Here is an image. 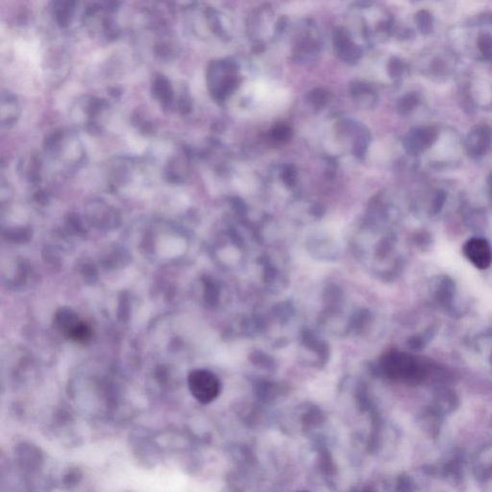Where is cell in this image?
<instances>
[{
	"label": "cell",
	"mask_w": 492,
	"mask_h": 492,
	"mask_svg": "<svg viewBox=\"0 0 492 492\" xmlns=\"http://www.w3.org/2000/svg\"><path fill=\"white\" fill-rule=\"evenodd\" d=\"M417 22L422 33L428 34L432 30V17L428 11H420L417 14Z\"/></svg>",
	"instance_id": "8"
},
{
	"label": "cell",
	"mask_w": 492,
	"mask_h": 492,
	"mask_svg": "<svg viewBox=\"0 0 492 492\" xmlns=\"http://www.w3.org/2000/svg\"><path fill=\"white\" fill-rule=\"evenodd\" d=\"M463 251L466 258L480 269H486L492 264V248L483 239L473 238L469 240L465 244Z\"/></svg>",
	"instance_id": "4"
},
{
	"label": "cell",
	"mask_w": 492,
	"mask_h": 492,
	"mask_svg": "<svg viewBox=\"0 0 492 492\" xmlns=\"http://www.w3.org/2000/svg\"><path fill=\"white\" fill-rule=\"evenodd\" d=\"M489 183H490V187H491V189L492 191V173L490 176V179H489Z\"/></svg>",
	"instance_id": "11"
},
{
	"label": "cell",
	"mask_w": 492,
	"mask_h": 492,
	"mask_svg": "<svg viewBox=\"0 0 492 492\" xmlns=\"http://www.w3.org/2000/svg\"><path fill=\"white\" fill-rule=\"evenodd\" d=\"M444 197H445V195H444V193H443L442 191H439V192L437 193V195H436V197H435V207H436V208L440 207V205L443 203Z\"/></svg>",
	"instance_id": "10"
},
{
	"label": "cell",
	"mask_w": 492,
	"mask_h": 492,
	"mask_svg": "<svg viewBox=\"0 0 492 492\" xmlns=\"http://www.w3.org/2000/svg\"><path fill=\"white\" fill-rule=\"evenodd\" d=\"M437 138V131L434 127L424 128L416 134V147L423 148L431 146Z\"/></svg>",
	"instance_id": "6"
},
{
	"label": "cell",
	"mask_w": 492,
	"mask_h": 492,
	"mask_svg": "<svg viewBox=\"0 0 492 492\" xmlns=\"http://www.w3.org/2000/svg\"><path fill=\"white\" fill-rule=\"evenodd\" d=\"M417 104H418L417 97L416 95H410L406 96L404 98V100L402 101L401 109L404 110L405 112H409V111L413 110Z\"/></svg>",
	"instance_id": "9"
},
{
	"label": "cell",
	"mask_w": 492,
	"mask_h": 492,
	"mask_svg": "<svg viewBox=\"0 0 492 492\" xmlns=\"http://www.w3.org/2000/svg\"><path fill=\"white\" fill-rule=\"evenodd\" d=\"M478 47L486 58H492V36L489 34L480 36L478 38Z\"/></svg>",
	"instance_id": "7"
},
{
	"label": "cell",
	"mask_w": 492,
	"mask_h": 492,
	"mask_svg": "<svg viewBox=\"0 0 492 492\" xmlns=\"http://www.w3.org/2000/svg\"><path fill=\"white\" fill-rule=\"evenodd\" d=\"M54 326L68 340L75 342H85L90 340L92 330L70 309L63 308L54 317Z\"/></svg>",
	"instance_id": "2"
},
{
	"label": "cell",
	"mask_w": 492,
	"mask_h": 492,
	"mask_svg": "<svg viewBox=\"0 0 492 492\" xmlns=\"http://www.w3.org/2000/svg\"><path fill=\"white\" fill-rule=\"evenodd\" d=\"M381 366L389 378L399 380L410 381L418 371L417 362L412 357L399 352L385 355L381 360Z\"/></svg>",
	"instance_id": "3"
},
{
	"label": "cell",
	"mask_w": 492,
	"mask_h": 492,
	"mask_svg": "<svg viewBox=\"0 0 492 492\" xmlns=\"http://www.w3.org/2000/svg\"><path fill=\"white\" fill-rule=\"evenodd\" d=\"M471 136L477 139L470 147L471 152L476 156L484 155L488 151L492 140V131L490 127L480 126L471 134Z\"/></svg>",
	"instance_id": "5"
},
{
	"label": "cell",
	"mask_w": 492,
	"mask_h": 492,
	"mask_svg": "<svg viewBox=\"0 0 492 492\" xmlns=\"http://www.w3.org/2000/svg\"><path fill=\"white\" fill-rule=\"evenodd\" d=\"M189 388L192 396L202 404H209L220 393V382L211 371L196 369L189 373Z\"/></svg>",
	"instance_id": "1"
}]
</instances>
